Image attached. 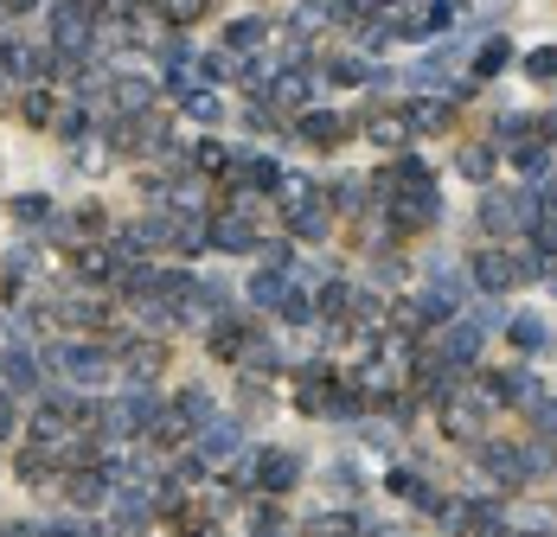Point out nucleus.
Segmentation results:
<instances>
[{
    "instance_id": "473e14b6",
    "label": "nucleus",
    "mask_w": 557,
    "mask_h": 537,
    "mask_svg": "<svg viewBox=\"0 0 557 537\" xmlns=\"http://www.w3.org/2000/svg\"><path fill=\"white\" fill-rule=\"evenodd\" d=\"M506 58H512V39H506V33H494V39H487V46L474 52V64H468V77H474V84H487V77L500 71Z\"/></svg>"
},
{
    "instance_id": "c03bdc74",
    "label": "nucleus",
    "mask_w": 557,
    "mask_h": 537,
    "mask_svg": "<svg viewBox=\"0 0 557 537\" xmlns=\"http://www.w3.org/2000/svg\"><path fill=\"white\" fill-rule=\"evenodd\" d=\"M39 0H0V13H33Z\"/></svg>"
},
{
    "instance_id": "aec40b11",
    "label": "nucleus",
    "mask_w": 557,
    "mask_h": 537,
    "mask_svg": "<svg viewBox=\"0 0 557 537\" xmlns=\"http://www.w3.org/2000/svg\"><path fill=\"white\" fill-rule=\"evenodd\" d=\"M263 46H270V20L263 13H244V20L224 26V52L231 58H250V52H263Z\"/></svg>"
},
{
    "instance_id": "4be33fe9",
    "label": "nucleus",
    "mask_w": 557,
    "mask_h": 537,
    "mask_svg": "<svg viewBox=\"0 0 557 537\" xmlns=\"http://www.w3.org/2000/svg\"><path fill=\"white\" fill-rule=\"evenodd\" d=\"M282 295H288V275H282V268H257V275L244 282V301H250L257 314H276Z\"/></svg>"
},
{
    "instance_id": "9d476101",
    "label": "nucleus",
    "mask_w": 557,
    "mask_h": 537,
    "mask_svg": "<svg viewBox=\"0 0 557 537\" xmlns=\"http://www.w3.org/2000/svg\"><path fill=\"white\" fill-rule=\"evenodd\" d=\"M154 77L148 71H115L110 64V115H148L154 109Z\"/></svg>"
},
{
    "instance_id": "f257e3e1",
    "label": "nucleus",
    "mask_w": 557,
    "mask_h": 537,
    "mask_svg": "<svg viewBox=\"0 0 557 537\" xmlns=\"http://www.w3.org/2000/svg\"><path fill=\"white\" fill-rule=\"evenodd\" d=\"M39 372L71 377L77 390H97V384L115 377V359L103 346H90V339H46V346H39Z\"/></svg>"
},
{
    "instance_id": "cd10ccee",
    "label": "nucleus",
    "mask_w": 557,
    "mask_h": 537,
    "mask_svg": "<svg viewBox=\"0 0 557 537\" xmlns=\"http://www.w3.org/2000/svg\"><path fill=\"white\" fill-rule=\"evenodd\" d=\"M372 532V519H359V512H314L308 519V537H366Z\"/></svg>"
},
{
    "instance_id": "f03ea898",
    "label": "nucleus",
    "mask_w": 557,
    "mask_h": 537,
    "mask_svg": "<svg viewBox=\"0 0 557 537\" xmlns=\"http://www.w3.org/2000/svg\"><path fill=\"white\" fill-rule=\"evenodd\" d=\"M168 403L154 397V390H122V397H103V416H97V435L115 441V448H128V441H148L154 429V416H161Z\"/></svg>"
},
{
    "instance_id": "39448f33",
    "label": "nucleus",
    "mask_w": 557,
    "mask_h": 537,
    "mask_svg": "<svg viewBox=\"0 0 557 537\" xmlns=\"http://www.w3.org/2000/svg\"><path fill=\"white\" fill-rule=\"evenodd\" d=\"M474 454H481V467H487L500 486H525L539 467H545V454H532L525 441H494V435H481V448H474Z\"/></svg>"
},
{
    "instance_id": "f704fd0d",
    "label": "nucleus",
    "mask_w": 557,
    "mask_h": 537,
    "mask_svg": "<svg viewBox=\"0 0 557 537\" xmlns=\"http://www.w3.org/2000/svg\"><path fill=\"white\" fill-rule=\"evenodd\" d=\"M379 192H372V179H334V192H327V205L334 212H366Z\"/></svg>"
},
{
    "instance_id": "a18cd8bd",
    "label": "nucleus",
    "mask_w": 557,
    "mask_h": 537,
    "mask_svg": "<svg viewBox=\"0 0 557 537\" xmlns=\"http://www.w3.org/2000/svg\"><path fill=\"white\" fill-rule=\"evenodd\" d=\"M0 537H33V525H0Z\"/></svg>"
},
{
    "instance_id": "393cba45",
    "label": "nucleus",
    "mask_w": 557,
    "mask_h": 537,
    "mask_svg": "<svg viewBox=\"0 0 557 537\" xmlns=\"http://www.w3.org/2000/svg\"><path fill=\"white\" fill-rule=\"evenodd\" d=\"M122 377H128V390H154V377H161V346L122 352Z\"/></svg>"
},
{
    "instance_id": "6e6552de",
    "label": "nucleus",
    "mask_w": 557,
    "mask_h": 537,
    "mask_svg": "<svg viewBox=\"0 0 557 537\" xmlns=\"http://www.w3.org/2000/svg\"><path fill=\"white\" fill-rule=\"evenodd\" d=\"M282 161L276 154H231V166H224V186H237V192H263V199H276L282 192Z\"/></svg>"
},
{
    "instance_id": "a19ab883",
    "label": "nucleus",
    "mask_w": 557,
    "mask_h": 537,
    "mask_svg": "<svg viewBox=\"0 0 557 537\" xmlns=\"http://www.w3.org/2000/svg\"><path fill=\"white\" fill-rule=\"evenodd\" d=\"M33 537H90V525H77V519H33Z\"/></svg>"
},
{
    "instance_id": "20e7f679",
    "label": "nucleus",
    "mask_w": 557,
    "mask_h": 537,
    "mask_svg": "<svg viewBox=\"0 0 557 537\" xmlns=\"http://www.w3.org/2000/svg\"><path fill=\"white\" fill-rule=\"evenodd\" d=\"M244 467H250V492H263V499H282L301 486V454H288V448H244Z\"/></svg>"
},
{
    "instance_id": "37998d69",
    "label": "nucleus",
    "mask_w": 557,
    "mask_h": 537,
    "mask_svg": "<svg viewBox=\"0 0 557 537\" xmlns=\"http://www.w3.org/2000/svg\"><path fill=\"white\" fill-rule=\"evenodd\" d=\"M13 429H20V397L0 390V441H13Z\"/></svg>"
},
{
    "instance_id": "4468645a",
    "label": "nucleus",
    "mask_w": 557,
    "mask_h": 537,
    "mask_svg": "<svg viewBox=\"0 0 557 537\" xmlns=\"http://www.w3.org/2000/svg\"><path fill=\"white\" fill-rule=\"evenodd\" d=\"M443 429L455 441H481L487 429V397H461V390H448L443 397Z\"/></svg>"
},
{
    "instance_id": "412c9836",
    "label": "nucleus",
    "mask_w": 557,
    "mask_h": 537,
    "mask_svg": "<svg viewBox=\"0 0 557 537\" xmlns=\"http://www.w3.org/2000/svg\"><path fill=\"white\" fill-rule=\"evenodd\" d=\"M404 122H410V135H443L448 122H455V109L443 97H410L404 103Z\"/></svg>"
},
{
    "instance_id": "7ed1b4c3",
    "label": "nucleus",
    "mask_w": 557,
    "mask_h": 537,
    "mask_svg": "<svg viewBox=\"0 0 557 537\" xmlns=\"http://www.w3.org/2000/svg\"><path fill=\"white\" fill-rule=\"evenodd\" d=\"M532 217H539V186H487V199H481V224L494 230V237H525L532 230Z\"/></svg>"
},
{
    "instance_id": "f8f14e48",
    "label": "nucleus",
    "mask_w": 557,
    "mask_h": 537,
    "mask_svg": "<svg viewBox=\"0 0 557 537\" xmlns=\"http://www.w3.org/2000/svg\"><path fill=\"white\" fill-rule=\"evenodd\" d=\"M193 454L206 461V467H219L231 454H244V423L237 416H212L206 429H193Z\"/></svg>"
},
{
    "instance_id": "f3484780",
    "label": "nucleus",
    "mask_w": 557,
    "mask_h": 537,
    "mask_svg": "<svg viewBox=\"0 0 557 537\" xmlns=\"http://www.w3.org/2000/svg\"><path fill=\"white\" fill-rule=\"evenodd\" d=\"M461 512H468L461 537H512V525H506V505L494 499V492H474V499H461Z\"/></svg>"
},
{
    "instance_id": "a211bd4d",
    "label": "nucleus",
    "mask_w": 557,
    "mask_h": 537,
    "mask_svg": "<svg viewBox=\"0 0 557 537\" xmlns=\"http://www.w3.org/2000/svg\"><path fill=\"white\" fill-rule=\"evenodd\" d=\"M250 339H257V326L244 321V314H231V308L212 314V339H206V346H212L219 359H244V346H250Z\"/></svg>"
},
{
    "instance_id": "dca6fc26",
    "label": "nucleus",
    "mask_w": 557,
    "mask_h": 537,
    "mask_svg": "<svg viewBox=\"0 0 557 537\" xmlns=\"http://www.w3.org/2000/svg\"><path fill=\"white\" fill-rule=\"evenodd\" d=\"M436 339H443V346H436V359L461 372V365H474V359H481V339H487V333H481V321H448Z\"/></svg>"
},
{
    "instance_id": "c9c22d12",
    "label": "nucleus",
    "mask_w": 557,
    "mask_h": 537,
    "mask_svg": "<svg viewBox=\"0 0 557 537\" xmlns=\"http://www.w3.org/2000/svg\"><path fill=\"white\" fill-rule=\"evenodd\" d=\"M20 115H26L33 128H52V115H58V97L46 90V84H33V90L20 97Z\"/></svg>"
},
{
    "instance_id": "1a4fd4ad",
    "label": "nucleus",
    "mask_w": 557,
    "mask_h": 537,
    "mask_svg": "<svg viewBox=\"0 0 557 537\" xmlns=\"http://www.w3.org/2000/svg\"><path fill=\"white\" fill-rule=\"evenodd\" d=\"M288 135H295V141H308V148H339V141H346V135H352V122H346V115H339V109H301V115H295V122H288Z\"/></svg>"
},
{
    "instance_id": "c85d7f7f",
    "label": "nucleus",
    "mask_w": 557,
    "mask_h": 537,
    "mask_svg": "<svg viewBox=\"0 0 557 537\" xmlns=\"http://www.w3.org/2000/svg\"><path fill=\"white\" fill-rule=\"evenodd\" d=\"M494 166H500V154H494L487 141H474V148H461V154H455V173H461L468 186H487V179H494Z\"/></svg>"
},
{
    "instance_id": "a878e982",
    "label": "nucleus",
    "mask_w": 557,
    "mask_h": 537,
    "mask_svg": "<svg viewBox=\"0 0 557 537\" xmlns=\"http://www.w3.org/2000/svg\"><path fill=\"white\" fill-rule=\"evenodd\" d=\"M276 321L282 326H314V282H295V275H288V295H282Z\"/></svg>"
},
{
    "instance_id": "9b49d317",
    "label": "nucleus",
    "mask_w": 557,
    "mask_h": 537,
    "mask_svg": "<svg viewBox=\"0 0 557 537\" xmlns=\"http://www.w3.org/2000/svg\"><path fill=\"white\" fill-rule=\"evenodd\" d=\"M468 282H474V295H506V288H519V257L512 250H474Z\"/></svg>"
},
{
    "instance_id": "4c0bfd02",
    "label": "nucleus",
    "mask_w": 557,
    "mask_h": 537,
    "mask_svg": "<svg viewBox=\"0 0 557 537\" xmlns=\"http://www.w3.org/2000/svg\"><path fill=\"white\" fill-rule=\"evenodd\" d=\"M154 13H161L168 33H180V26H193V20L206 13V0H154Z\"/></svg>"
},
{
    "instance_id": "6ab92c4d",
    "label": "nucleus",
    "mask_w": 557,
    "mask_h": 537,
    "mask_svg": "<svg viewBox=\"0 0 557 537\" xmlns=\"http://www.w3.org/2000/svg\"><path fill=\"white\" fill-rule=\"evenodd\" d=\"M506 339H512V352H525V359H539L545 346H552V326H545V314H506Z\"/></svg>"
},
{
    "instance_id": "ea45409f",
    "label": "nucleus",
    "mask_w": 557,
    "mask_h": 537,
    "mask_svg": "<svg viewBox=\"0 0 557 537\" xmlns=\"http://www.w3.org/2000/svg\"><path fill=\"white\" fill-rule=\"evenodd\" d=\"M237 122H244L250 135H270V128H276V109H270V97H250V103L237 109Z\"/></svg>"
},
{
    "instance_id": "c756f323",
    "label": "nucleus",
    "mask_w": 557,
    "mask_h": 537,
    "mask_svg": "<svg viewBox=\"0 0 557 537\" xmlns=\"http://www.w3.org/2000/svg\"><path fill=\"white\" fill-rule=\"evenodd\" d=\"M7 217H13V224H46V230H52L58 205L46 199V192H13V199H7Z\"/></svg>"
},
{
    "instance_id": "49530a36",
    "label": "nucleus",
    "mask_w": 557,
    "mask_h": 537,
    "mask_svg": "<svg viewBox=\"0 0 557 537\" xmlns=\"http://www.w3.org/2000/svg\"><path fill=\"white\" fill-rule=\"evenodd\" d=\"M206 537H212V532H206Z\"/></svg>"
},
{
    "instance_id": "5701e85b",
    "label": "nucleus",
    "mask_w": 557,
    "mask_h": 537,
    "mask_svg": "<svg viewBox=\"0 0 557 537\" xmlns=\"http://www.w3.org/2000/svg\"><path fill=\"white\" fill-rule=\"evenodd\" d=\"M539 128H545L539 115H500V128H494V135H500L506 154H525V148H545V135H539Z\"/></svg>"
},
{
    "instance_id": "b1692460",
    "label": "nucleus",
    "mask_w": 557,
    "mask_h": 537,
    "mask_svg": "<svg viewBox=\"0 0 557 537\" xmlns=\"http://www.w3.org/2000/svg\"><path fill=\"white\" fill-rule=\"evenodd\" d=\"M186 441H193V423L168 403V410L154 416V429H148V448H154V454H173V448H186Z\"/></svg>"
},
{
    "instance_id": "bb28decb",
    "label": "nucleus",
    "mask_w": 557,
    "mask_h": 537,
    "mask_svg": "<svg viewBox=\"0 0 557 537\" xmlns=\"http://www.w3.org/2000/svg\"><path fill=\"white\" fill-rule=\"evenodd\" d=\"M366 135H372L379 148H404V141H410V122H404V109H372V115H366Z\"/></svg>"
},
{
    "instance_id": "2eb2a0df",
    "label": "nucleus",
    "mask_w": 557,
    "mask_h": 537,
    "mask_svg": "<svg viewBox=\"0 0 557 537\" xmlns=\"http://www.w3.org/2000/svg\"><path fill=\"white\" fill-rule=\"evenodd\" d=\"M110 492L115 480L103 467H77V474H64V499L77 505V512H110Z\"/></svg>"
},
{
    "instance_id": "0eeeda50",
    "label": "nucleus",
    "mask_w": 557,
    "mask_h": 537,
    "mask_svg": "<svg viewBox=\"0 0 557 537\" xmlns=\"http://www.w3.org/2000/svg\"><path fill=\"white\" fill-rule=\"evenodd\" d=\"M443 224V192L436 186H397L391 192V230H430Z\"/></svg>"
},
{
    "instance_id": "ddd939ff",
    "label": "nucleus",
    "mask_w": 557,
    "mask_h": 537,
    "mask_svg": "<svg viewBox=\"0 0 557 537\" xmlns=\"http://www.w3.org/2000/svg\"><path fill=\"white\" fill-rule=\"evenodd\" d=\"M0 390L7 397H39L46 390V372L26 346H0Z\"/></svg>"
},
{
    "instance_id": "79ce46f5",
    "label": "nucleus",
    "mask_w": 557,
    "mask_h": 537,
    "mask_svg": "<svg viewBox=\"0 0 557 537\" xmlns=\"http://www.w3.org/2000/svg\"><path fill=\"white\" fill-rule=\"evenodd\" d=\"M525 77L552 84V77H557V46H545V52H525Z\"/></svg>"
},
{
    "instance_id": "e433bc0d",
    "label": "nucleus",
    "mask_w": 557,
    "mask_h": 537,
    "mask_svg": "<svg viewBox=\"0 0 557 537\" xmlns=\"http://www.w3.org/2000/svg\"><path fill=\"white\" fill-rule=\"evenodd\" d=\"M282 365V352H276V339H263V333H257V339H250V346H244V372H257V377H270Z\"/></svg>"
},
{
    "instance_id": "72a5a7b5",
    "label": "nucleus",
    "mask_w": 557,
    "mask_h": 537,
    "mask_svg": "<svg viewBox=\"0 0 557 537\" xmlns=\"http://www.w3.org/2000/svg\"><path fill=\"white\" fill-rule=\"evenodd\" d=\"M180 109H186L199 128H219V122H224V97H219V90H186V97H180Z\"/></svg>"
},
{
    "instance_id": "423d86ee",
    "label": "nucleus",
    "mask_w": 557,
    "mask_h": 537,
    "mask_svg": "<svg viewBox=\"0 0 557 537\" xmlns=\"http://www.w3.org/2000/svg\"><path fill=\"white\" fill-rule=\"evenodd\" d=\"M206 243H212V250H224V257H257V250H263V237H257V224H250V212H244V205L206 217Z\"/></svg>"
},
{
    "instance_id": "2f4dec72",
    "label": "nucleus",
    "mask_w": 557,
    "mask_h": 537,
    "mask_svg": "<svg viewBox=\"0 0 557 537\" xmlns=\"http://www.w3.org/2000/svg\"><path fill=\"white\" fill-rule=\"evenodd\" d=\"M52 128H58V141H64V148H77L84 135H97V122H90V109H84V103H58Z\"/></svg>"
},
{
    "instance_id": "7c9ffc66",
    "label": "nucleus",
    "mask_w": 557,
    "mask_h": 537,
    "mask_svg": "<svg viewBox=\"0 0 557 537\" xmlns=\"http://www.w3.org/2000/svg\"><path fill=\"white\" fill-rule=\"evenodd\" d=\"M173 410H180V416H186L193 429H206V423L219 416V403H212V390H206V384H186V390L173 397Z\"/></svg>"
},
{
    "instance_id": "58836bf2",
    "label": "nucleus",
    "mask_w": 557,
    "mask_h": 537,
    "mask_svg": "<svg viewBox=\"0 0 557 537\" xmlns=\"http://www.w3.org/2000/svg\"><path fill=\"white\" fill-rule=\"evenodd\" d=\"M186 161L199 166V173H219V179H224V166H231V148L206 135V141H193V154H186Z\"/></svg>"
}]
</instances>
